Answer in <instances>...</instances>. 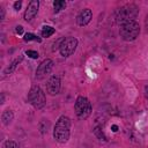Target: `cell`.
Segmentation results:
<instances>
[{"mask_svg":"<svg viewBox=\"0 0 148 148\" xmlns=\"http://www.w3.org/2000/svg\"><path fill=\"white\" fill-rule=\"evenodd\" d=\"M76 46H77V40H76V38H74V37L64 38L62 42L60 43V46H59L60 54H61L62 57H69V56H72V54L75 52Z\"/></svg>","mask_w":148,"mask_h":148,"instance_id":"obj_6","label":"cell"},{"mask_svg":"<svg viewBox=\"0 0 148 148\" xmlns=\"http://www.w3.org/2000/svg\"><path fill=\"white\" fill-rule=\"evenodd\" d=\"M111 128H112V131H113V132H117V131H118V126H117V125H112V126H111Z\"/></svg>","mask_w":148,"mask_h":148,"instance_id":"obj_22","label":"cell"},{"mask_svg":"<svg viewBox=\"0 0 148 148\" xmlns=\"http://www.w3.org/2000/svg\"><path fill=\"white\" fill-rule=\"evenodd\" d=\"M21 6H22V2H21V1H16V2L14 3V8H15V10H18V9L21 8Z\"/></svg>","mask_w":148,"mask_h":148,"instance_id":"obj_20","label":"cell"},{"mask_svg":"<svg viewBox=\"0 0 148 148\" xmlns=\"http://www.w3.org/2000/svg\"><path fill=\"white\" fill-rule=\"evenodd\" d=\"M53 7H54V12L58 13L66 7V2L64 0H56V1H53Z\"/></svg>","mask_w":148,"mask_h":148,"instance_id":"obj_12","label":"cell"},{"mask_svg":"<svg viewBox=\"0 0 148 148\" xmlns=\"http://www.w3.org/2000/svg\"><path fill=\"white\" fill-rule=\"evenodd\" d=\"M91 17H92V13H91V10H90L89 8H86V9H83V10H81L80 14L77 15V17H76V22H77L79 25L83 27V25H86V24H88V23L90 22Z\"/></svg>","mask_w":148,"mask_h":148,"instance_id":"obj_10","label":"cell"},{"mask_svg":"<svg viewBox=\"0 0 148 148\" xmlns=\"http://www.w3.org/2000/svg\"><path fill=\"white\" fill-rule=\"evenodd\" d=\"M38 8H39V1L38 0H31L24 12V20L27 22H30L37 14L38 12Z\"/></svg>","mask_w":148,"mask_h":148,"instance_id":"obj_8","label":"cell"},{"mask_svg":"<svg viewBox=\"0 0 148 148\" xmlns=\"http://www.w3.org/2000/svg\"><path fill=\"white\" fill-rule=\"evenodd\" d=\"M21 59L22 58H20V59H16L15 61H13L12 64H10V66L5 71V74H10V73H13L14 72V69L16 68V66H17V64H20V61H21Z\"/></svg>","mask_w":148,"mask_h":148,"instance_id":"obj_14","label":"cell"},{"mask_svg":"<svg viewBox=\"0 0 148 148\" xmlns=\"http://www.w3.org/2000/svg\"><path fill=\"white\" fill-rule=\"evenodd\" d=\"M23 39H24L25 42H29V40H36V42H40V40H42L39 37H37L36 35L30 34V32L25 34V35H24V37H23Z\"/></svg>","mask_w":148,"mask_h":148,"instance_id":"obj_15","label":"cell"},{"mask_svg":"<svg viewBox=\"0 0 148 148\" xmlns=\"http://www.w3.org/2000/svg\"><path fill=\"white\" fill-rule=\"evenodd\" d=\"M138 13H139V9L134 3L125 5V6L120 7L117 10V13H116V22L121 25V24H124L126 22L134 21V18L136 17Z\"/></svg>","mask_w":148,"mask_h":148,"instance_id":"obj_2","label":"cell"},{"mask_svg":"<svg viewBox=\"0 0 148 148\" xmlns=\"http://www.w3.org/2000/svg\"><path fill=\"white\" fill-rule=\"evenodd\" d=\"M54 34V28L50 27V25H44L42 29V36L43 37H50L51 35Z\"/></svg>","mask_w":148,"mask_h":148,"instance_id":"obj_13","label":"cell"},{"mask_svg":"<svg viewBox=\"0 0 148 148\" xmlns=\"http://www.w3.org/2000/svg\"><path fill=\"white\" fill-rule=\"evenodd\" d=\"M140 34L139 23L135 21H130L120 25L119 35L124 40H134Z\"/></svg>","mask_w":148,"mask_h":148,"instance_id":"obj_3","label":"cell"},{"mask_svg":"<svg viewBox=\"0 0 148 148\" xmlns=\"http://www.w3.org/2000/svg\"><path fill=\"white\" fill-rule=\"evenodd\" d=\"M13 117H14L13 112H12L10 110H6V111H3L2 114H1V120H2V123H3L5 125H8V124L13 120Z\"/></svg>","mask_w":148,"mask_h":148,"instance_id":"obj_11","label":"cell"},{"mask_svg":"<svg viewBox=\"0 0 148 148\" xmlns=\"http://www.w3.org/2000/svg\"><path fill=\"white\" fill-rule=\"evenodd\" d=\"M145 24H146V29H147V31H148V15H147V17H146V21H145Z\"/></svg>","mask_w":148,"mask_h":148,"instance_id":"obj_23","label":"cell"},{"mask_svg":"<svg viewBox=\"0 0 148 148\" xmlns=\"http://www.w3.org/2000/svg\"><path fill=\"white\" fill-rule=\"evenodd\" d=\"M46 90L50 95H57L60 90V79L58 76H51L46 83Z\"/></svg>","mask_w":148,"mask_h":148,"instance_id":"obj_9","label":"cell"},{"mask_svg":"<svg viewBox=\"0 0 148 148\" xmlns=\"http://www.w3.org/2000/svg\"><path fill=\"white\" fill-rule=\"evenodd\" d=\"M69 128H71V119L66 116H61L57 120L53 130L54 139L60 143L67 142L69 139Z\"/></svg>","mask_w":148,"mask_h":148,"instance_id":"obj_1","label":"cell"},{"mask_svg":"<svg viewBox=\"0 0 148 148\" xmlns=\"http://www.w3.org/2000/svg\"><path fill=\"white\" fill-rule=\"evenodd\" d=\"M145 94H146V97L148 98V86L145 87Z\"/></svg>","mask_w":148,"mask_h":148,"instance_id":"obj_24","label":"cell"},{"mask_svg":"<svg viewBox=\"0 0 148 148\" xmlns=\"http://www.w3.org/2000/svg\"><path fill=\"white\" fill-rule=\"evenodd\" d=\"M94 134H95V135H96V136H97L99 140H104V141L106 140V139H105V135H104V133L102 132V130H101L99 127H96V128L94 130Z\"/></svg>","mask_w":148,"mask_h":148,"instance_id":"obj_17","label":"cell"},{"mask_svg":"<svg viewBox=\"0 0 148 148\" xmlns=\"http://www.w3.org/2000/svg\"><path fill=\"white\" fill-rule=\"evenodd\" d=\"M74 108H75V113H76V116L80 119L87 118L91 113V110H92L89 99L86 98V97H83V96H79L76 98Z\"/></svg>","mask_w":148,"mask_h":148,"instance_id":"obj_5","label":"cell"},{"mask_svg":"<svg viewBox=\"0 0 148 148\" xmlns=\"http://www.w3.org/2000/svg\"><path fill=\"white\" fill-rule=\"evenodd\" d=\"M15 31H16L17 34H22V32H23V27H22V25H17L16 29H15Z\"/></svg>","mask_w":148,"mask_h":148,"instance_id":"obj_21","label":"cell"},{"mask_svg":"<svg viewBox=\"0 0 148 148\" xmlns=\"http://www.w3.org/2000/svg\"><path fill=\"white\" fill-rule=\"evenodd\" d=\"M25 54H27L28 57L32 58V59H37V58L39 57L38 52H37V51H34V50H28V51H25Z\"/></svg>","mask_w":148,"mask_h":148,"instance_id":"obj_19","label":"cell"},{"mask_svg":"<svg viewBox=\"0 0 148 148\" xmlns=\"http://www.w3.org/2000/svg\"><path fill=\"white\" fill-rule=\"evenodd\" d=\"M28 99H29L30 104L36 109L44 108V105L46 103L45 102V94L40 89V87H38V86H34L30 89V91L28 94Z\"/></svg>","mask_w":148,"mask_h":148,"instance_id":"obj_4","label":"cell"},{"mask_svg":"<svg viewBox=\"0 0 148 148\" xmlns=\"http://www.w3.org/2000/svg\"><path fill=\"white\" fill-rule=\"evenodd\" d=\"M2 148H18V145H17L15 141H12V140H7V141L3 143Z\"/></svg>","mask_w":148,"mask_h":148,"instance_id":"obj_18","label":"cell"},{"mask_svg":"<svg viewBox=\"0 0 148 148\" xmlns=\"http://www.w3.org/2000/svg\"><path fill=\"white\" fill-rule=\"evenodd\" d=\"M53 68V61L51 59H45L44 61H42L39 64V66L37 67V71H36V77L37 79H43L45 77L47 74L51 73Z\"/></svg>","mask_w":148,"mask_h":148,"instance_id":"obj_7","label":"cell"},{"mask_svg":"<svg viewBox=\"0 0 148 148\" xmlns=\"http://www.w3.org/2000/svg\"><path fill=\"white\" fill-rule=\"evenodd\" d=\"M39 128H40L42 133H47V131H49V121L45 120V119H42V121L39 124Z\"/></svg>","mask_w":148,"mask_h":148,"instance_id":"obj_16","label":"cell"}]
</instances>
